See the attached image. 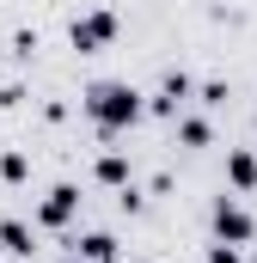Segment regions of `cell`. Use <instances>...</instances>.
Here are the masks:
<instances>
[{
  "label": "cell",
  "instance_id": "cell-1",
  "mask_svg": "<svg viewBox=\"0 0 257 263\" xmlns=\"http://www.w3.org/2000/svg\"><path fill=\"white\" fill-rule=\"evenodd\" d=\"M141 92L128 86V80H98L92 92H86V117L98 123L104 135H117V129H128V123H141Z\"/></svg>",
  "mask_w": 257,
  "mask_h": 263
},
{
  "label": "cell",
  "instance_id": "cell-2",
  "mask_svg": "<svg viewBox=\"0 0 257 263\" xmlns=\"http://www.w3.org/2000/svg\"><path fill=\"white\" fill-rule=\"evenodd\" d=\"M251 233H257V220H251L233 196L214 202V239H221V245H251Z\"/></svg>",
  "mask_w": 257,
  "mask_h": 263
},
{
  "label": "cell",
  "instance_id": "cell-3",
  "mask_svg": "<svg viewBox=\"0 0 257 263\" xmlns=\"http://www.w3.org/2000/svg\"><path fill=\"white\" fill-rule=\"evenodd\" d=\"M117 37V12H86V18H74V49H104Z\"/></svg>",
  "mask_w": 257,
  "mask_h": 263
},
{
  "label": "cell",
  "instance_id": "cell-4",
  "mask_svg": "<svg viewBox=\"0 0 257 263\" xmlns=\"http://www.w3.org/2000/svg\"><path fill=\"white\" fill-rule=\"evenodd\" d=\"M184 98H190V73L184 67H166V80H159V92H153V117H178L184 110Z\"/></svg>",
  "mask_w": 257,
  "mask_h": 263
},
{
  "label": "cell",
  "instance_id": "cell-5",
  "mask_svg": "<svg viewBox=\"0 0 257 263\" xmlns=\"http://www.w3.org/2000/svg\"><path fill=\"white\" fill-rule=\"evenodd\" d=\"M74 208H80V190H74V184H56V190L43 196V208H37V220H43V227H67Z\"/></svg>",
  "mask_w": 257,
  "mask_h": 263
},
{
  "label": "cell",
  "instance_id": "cell-6",
  "mask_svg": "<svg viewBox=\"0 0 257 263\" xmlns=\"http://www.w3.org/2000/svg\"><path fill=\"white\" fill-rule=\"evenodd\" d=\"M74 257H86V263H117V239H111V233H80V239H74Z\"/></svg>",
  "mask_w": 257,
  "mask_h": 263
},
{
  "label": "cell",
  "instance_id": "cell-7",
  "mask_svg": "<svg viewBox=\"0 0 257 263\" xmlns=\"http://www.w3.org/2000/svg\"><path fill=\"white\" fill-rule=\"evenodd\" d=\"M0 245H6V257H31V251H37V239H31V227H25V220H0Z\"/></svg>",
  "mask_w": 257,
  "mask_h": 263
},
{
  "label": "cell",
  "instance_id": "cell-8",
  "mask_svg": "<svg viewBox=\"0 0 257 263\" xmlns=\"http://www.w3.org/2000/svg\"><path fill=\"white\" fill-rule=\"evenodd\" d=\"M227 178H233V190H257V153H227Z\"/></svg>",
  "mask_w": 257,
  "mask_h": 263
},
{
  "label": "cell",
  "instance_id": "cell-9",
  "mask_svg": "<svg viewBox=\"0 0 257 263\" xmlns=\"http://www.w3.org/2000/svg\"><path fill=\"white\" fill-rule=\"evenodd\" d=\"M172 123H178V141L184 147H208V123L202 117H172Z\"/></svg>",
  "mask_w": 257,
  "mask_h": 263
},
{
  "label": "cell",
  "instance_id": "cell-10",
  "mask_svg": "<svg viewBox=\"0 0 257 263\" xmlns=\"http://www.w3.org/2000/svg\"><path fill=\"white\" fill-rule=\"evenodd\" d=\"M98 184H128V159L123 153H104L98 159Z\"/></svg>",
  "mask_w": 257,
  "mask_h": 263
},
{
  "label": "cell",
  "instance_id": "cell-11",
  "mask_svg": "<svg viewBox=\"0 0 257 263\" xmlns=\"http://www.w3.org/2000/svg\"><path fill=\"white\" fill-rule=\"evenodd\" d=\"M25 172H31L25 153H0V178H6V184H25Z\"/></svg>",
  "mask_w": 257,
  "mask_h": 263
},
{
  "label": "cell",
  "instance_id": "cell-12",
  "mask_svg": "<svg viewBox=\"0 0 257 263\" xmlns=\"http://www.w3.org/2000/svg\"><path fill=\"white\" fill-rule=\"evenodd\" d=\"M208 263H239V245H214V251H208Z\"/></svg>",
  "mask_w": 257,
  "mask_h": 263
},
{
  "label": "cell",
  "instance_id": "cell-13",
  "mask_svg": "<svg viewBox=\"0 0 257 263\" xmlns=\"http://www.w3.org/2000/svg\"><path fill=\"white\" fill-rule=\"evenodd\" d=\"M74 263H86V257H74Z\"/></svg>",
  "mask_w": 257,
  "mask_h": 263
}]
</instances>
